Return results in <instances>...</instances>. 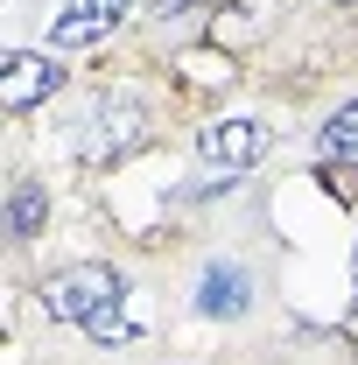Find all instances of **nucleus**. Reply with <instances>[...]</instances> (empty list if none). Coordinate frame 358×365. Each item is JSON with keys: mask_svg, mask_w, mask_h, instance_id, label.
I'll use <instances>...</instances> for the list:
<instances>
[{"mask_svg": "<svg viewBox=\"0 0 358 365\" xmlns=\"http://www.w3.org/2000/svg\"><path fill=\"white\" fill-rule=\"evenodd\" d=\"M316 148H323V169H358V98H352V106H337V113L323 120Z\"/></svg>", "mask_w": 358, "mask_h": 365, "instance_id": "0eeeda50", "label": "nucleus"}, {"mask_svg": "<svg viewBox=\"0 0 358 365\" xmlns=\"http://www.w3.org/2000/svg\"><path fill=\"white\" fill-rule=\"evenodd\" d=\"M274 148V134L260 120H211V127H197V155H204V169H246V162H260Z\"/></svg>", "mask_w": 358, "mask_h": 365, "instance_id": "f03ea898", "label": "nucleus"}, {"mask_svg": "<svg viewBox=\"0 0 358 365\" xmlns=\"http://www.w3.org/2000/svg\"><path fill=\"white\" fill-rule=\"evenodd\" d=\"M43 182L36 176H21L14 182V197H7V239H36V232H43Z\"/></svg>", "mask_w": 358, "mask_h": 365, "instance_id": "6e6552de", "label": "nucleus"}, {"mask_svg": "<svg viewBox=\"0 0 358 365\" xmlns=\"http://www.w3.org/2000/svg\"><path fill=\"white\" fill-rule=\"evenodd\" d=\"M253 309V274L239 267V260H211L204 281H197V317L204 323H232Z\"/></svg>", "mask_w": 358, "mask_h": 365, "instance_id": "423d86ee", "label": "nucleus"}, {"mask_svg": "<svg viewBox=\"0 0 358 365\" xmlns=\"http://www.w3.org/2000/svg\"><path fill=\"white\" fill-rule=\"evenodd\" d=\"M56 85H63L56 56H36V49H14V56L0 63V106H7V113H29V106L56 98Z\"/></svg>", "mask_w": 358, "mask_h": 365, "instance_id": "20e7f679", "label": "nucleus"}, {"mask_svg": "<svg viewBox=\"0 0 358 365\" xmlns=\"http://www.w3.org/2000/svg\"><path fill=\"white\" fill-rule=\"evenodd\" d=\"M43 309H49L56 323H98L106 309H127V281H120L113 267H98V260L63 267V274L43 288Z\"/></svg>", "mask_w": 358, "mask_h": 365, "instance_id": "f257e3e1", "label": "nucleus"}, {"mask_svg": "<svg viewBox=\"0 0 358 365\" xmlns=\"http://www.w3.org/2000/svg\"><path fill=\"white\" fill-rule=\"evenodd\" d=\"M352 267H358V253H352Z\"/></svg>", "mask_w": 358, "mask_h": 365, "instance_id": "1a4fd4ad", "label": "nucleus"}, {"mask_svg": "<svg viewBox=\"0 0 358 365\" xmlns=\"http://www.w3.org/2000/svg\"><path fill=\"white\" fill-rule=\"evenodd\" d=\"M140 127H148V113H140L134 98H106V106L91 113L85 155H91V162H120V155H134V148H140Z\"/></svg>", "mask_w": 358, "mask_h": 365, "instance_id": "39448f33", "label": "nucleus"}, {"mask_svg": "<svg viewBox=\"0 0 358 365\" xmlns=\"http://www.w3.org/2000/svg\"><path fill=\"white\" fill-rule=\"evenodd\" d=\"M127 21V0H56V14H49V43L56 49H85L98 36H113Z\"/></svg>", "mask_w": 358, "mask_h": 365, "instance_id": "7ed1b4c3", "label": "nucleus"}]
</instances>
